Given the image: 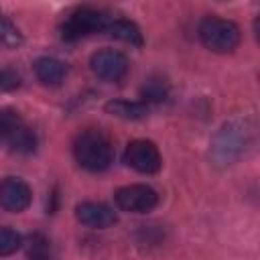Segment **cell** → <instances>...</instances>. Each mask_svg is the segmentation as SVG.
Instances as JSON below:
<instances>
[{
  "instance_id": "5bb4252c",
  "label": "cell",
  "mask_w": 260,
  "mask_h": 260,
  "mask_svg": "<svg viewBox=\"0 0 260 260\" xmlns=\"http://www.w3.org/2000/svg\"><path fill=\"white\" fill-rule=\"evenodd\" d=\"M140 95H142L144 104L146 102H162V100H167V95H169V83H167V79L165 77H158V75L148 77L144 81V85L140 87Z\"/></svg>"
},
{
  "instance_id": "5b68a950",
  "label": "cell",
  "mask_w": 260,
  "mask_h": 260,
  "mask_svg": "<svg viewBox=\"0 0 260 260\" xmlns=\"http://www.w3.org/2000/svg\"><path fill=\"white\" fill-rule=\"evenodd\" d=\"M124 162L142 175H154L160 165V152L150 140H132L124 150Z\"/></svg>"
},
{
  "instance_id": "6da1fadb",
  "label": "cell",
  "mask_w": 260,
  "mask_h": 260,
  "mask_svg": "<svg viewBox=\"0 0 260 260\" xmlns=\"http://www.w3.org/2000/svg\"><path fill=\"white\" fill-rule=\"evenodd\" d=\"M73 156L79 167L91 173L106 171L112 165L114 150L110 144V138L95 128H87L77 134L73 142Z\"/></svg>"
},
{
  "instance_id": "4fadbf2b",
  "label": "cell",
  "mask_w": 260,
  "mask_h": 260,
  "mask_svg": "<svg viewBox=\"0 0 260 260\" xmlns=\"http://www.w3.org/2000/svg\"><path fill=\"white\" fill-rule=\"evenodd\" d=\"M6 144H8V148L14 150V152L28 154V152H32V150L37 148V134H35L26 124H22L20 128H16V130L10 134V138L6 140Z\"/></svg>"
},
{
  "instance_id": "e0dca14e",
  "label": "cell",
  "mask_w": 260,
  "mask_h": 260,
  "mask_svg": "<svg viewBox=\"0 0 260 260\" xmlns=\"http://www.w3.org/2000/svg\"><path fill=\"white\" fill-rule=\"evenodd\" d=\"M22 246V236L12 228H0V256H10Z\"/></svg>"
},
{
  "instance_id": "7a4b0ae2",
  "label": "cell",
  "mask_w": 260,
  "mask_h": 260,
  "mask_svg": "<svg viewBox=\"0 0 260 260\" xmlns=\"http://www.w3.org/2000/svg\"><path fill=\"white\" fill-rule=\"evenodd\" d=\"M240 28L236 22L219 16H205L199 24L201 43L213 53H230L240 45Z\"/></svg>"
},
{
  "instance_id": "277c9868",
  "label": "cell",
  "mask_w": 260,
  "mask_h": 260,
  "mask_svg": "<svg viewBox=\"0 0 260 260\" xmlns=\"http://www.w3.org/2000/svg\"><path fill=\"white\" fill-rule=\"evenodd\" d=\"M248 136H250V130H246L244 124L240 122H232V124H225L221 128V132L217 134L215 142H213V152H215V158L219 160H234L236 156H240L246 148V142H248Z\"/></svg>"
},
{
  "instance_id": "9c48e42d",
  "label": "cell",
  "mask_w": 260,
  "mask_h": 260,
  "mask_svg": "<svg viewBox=\"0 0 260 260\" xmlns=\"http://www.w3.org/2000/svg\"><path fill=\"white\" fill-rule=\"evenodd\" d=\"M75 217L77 221H81L87 228H110L116 223V213L104 205V203H95V201H83L75 207Z\"/></svg>"
},
{
  "instance_id": "3957f363",
  "label": "cell",
  "mask_w": 260,
  "mask_h": 260,
  "mask_svg": "<svg viewBox=\"0 0 260 260\" xmlns=\"http://www.w3.org/2000/svg\"><path fill=\"white\" fill-rule=\"evenodd\" d=\"M110 24V18L95 8L83 6V8H75L61 24V37L65 41H77L81 37H89L93 32H102L106 30Z\"/></svg>"
},
{
  "instance_id": "d6986e66",
  "label": "cell",
  "mask_w": 260,
  "mask_h": 260,
  "mask_svg": "<svg viewBox=\"0 0 260 260\" xmlns=\"http://www.w3.org/2000/svg\"><path fill=\"white\" fill-rule=\"evenodd\" d=\"M20 85V75L14 69H0V91H10Z\"/></svg>"
},
{
  "instance_id": "9a60e30c",
  "label": "cell",
  "mask_w": 260,
  "mask_h": 260,
  "mask_svg": "<svg viewBox=\"0 0 260 260\" xmlns=\"http://www.w3.org/2000/svg\"><path fill=\"white\" fill-rule=\"evenodd\" d=\"M22 45V35L16 28V24L0 14V47L2 49H18Z\"/></svg>"
},
{
  "instance_id": "8992f818",
  "label": "cell",
  "mask_w": 260,
  "mask_h": 260,
  "mask_svg": "<svg viewBox=\"0 0 260 260\" xmlns=\"http://www.w3.org/2000/svg\"><path fill=\"white\" fill-rule=\"evenodd\" d=\"M114 199L122 211L146 213L158 203V193L148 185H126L114 193Z\"/></svg>"
},
{
  "instance_id": "30bf717a",
  "label": "cell",
  "mask_w": 260,
  "mask_h": 260,
  "mask_svg": "<svg viewBox=\"0 0 260 260\" xmlns=\"http://www.w3.org/2000/svg\"><path fill=\"white\" fill-rule=\"evenodd\" d=\"M65 63L55 57H41L35 63V73L45 85H59L65 77Z\"/></svg>"
},
{
  "instance_id": "52a82bcc",
  "label": "cell",
  "mask_w": 260,
  "mask_h": 260,
  "mask_svg": "<svg viewBox=\"0 0 260 260\" xmlns=\"http://www.w3.org/2000/svg\"><path fill=\"white\" fill-rule=\"evenodd\" d=\"M89 67L104 81H120L128 73V59L120 51L102 49V51H95L91 55Z\"/></svg>"
},
{
  "instance_id": "ba28073f",
  "label": "cell",
  "mask_w": 260,
  "mask_h": 260,
  "mask_svg": "<svg viewBox=\"0 0 260 260\" xmlns=\"http://www.w3.org/2000/svg\"><path fill=\"white\" fill-rule=\"evenodd\" d=\"M32 201L30 187L18 177H6L0 181V207L12 213L24 211Z\"/></svg>"
},
{
  "instance_id": "2e32d148",
  "label": "cell",
  "mask_w": 260,
  "mask_h": 260,
  "mask_svg": "<svg viewBox=\"0 0 260 260\" xmlns=\"http://www.w3.org/2000/svg\"><path fill=\"white\" fill-rule=\"evenodd\" d=\"M22 124H24V122H22V118L18 116V112H14V110H10V108L0 110V140L6 142V140L10 138V134H12L16 128H20Z\"/></svg>"
},
{
  "instance_id": "8fae6325",
  "label": "cell",
  "mask_w": 260,
  "mask_h": 260,
  "mask_svg": "<svg viewBox=\"0 0 260 260\" xmlns=\"http://www.w3.org/2000/svg\"><path fill=\"white\" fill-rule=\"evenodd\" d=\"M104 110L122 120H142L148 114V106L144 102H130V100H112L104 106Z\"/></svg>"
},
{
  "instance_id": "ac0fdd59",
  "label": "cell",
  "mask_w": 260,
  "mask_h": 260,
  "mask_svg": "<svg viewBox=\"0 0 260 260\" xmlns=\"http://www.w3.org/2000/svg\"><path fill=\"white\" fill-rule=\"evenodd\" d=\"M28 260H51L49 244L43 236H32L30 250H28Z\"/></svg>"
},
{
  "instance_id": "7c38bea8",
  "label": "cell",
  "mask_w": 260,
  "mask_h": 260,
  "mask_svg": "<svg viewBox=\"0 0 260 260\" xmlns=\"http://www.w3.org/2000/svg\"><path fill=\"white\" fill-rule=\"evenodd\" d=\"M106 32L122 43H128L132 47H140L144 41H142V32L140 28L132 22V20H126V18H116V20H110Z\"/></svg>"
}]
</instances>
